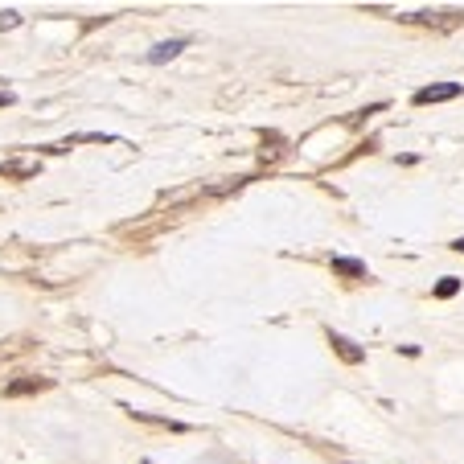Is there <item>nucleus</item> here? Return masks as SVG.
I'll return each mask as SVG.
<instances>
[{"label": "nucleus", "instance_id": "obj_1", "mask_svg": "<svg viewBox=\"0 0 464 464\" xmlns=\"http://www.w3.org/2000/svg\"><path fill=\"white\" fill-rule=\"evenodd\" d=\"M460 91H464L460 83H435V86L415 91V103H419V107H428V103H448V99H456Z\"/></svg>", "mask_w": 464, "mask_h": 464}, {"label": "nucleus", "instance_id": "obj_2", "mask_svg": "<svg viewBox=\"0 0 464 464\" xmlns=\"http://www.w3.org/2000/svg\"><path fill=\"white\" fill-rule=\"evenodd\" d=\"M181 50H185V37L161 41V46H152V50H148V62H152V66H161V62H173V58H177Z\"/></svg>", "mask_w": 464, "mask_h": 464}, {"label": "nucleus", "instance_id": "obj_3", "mask_svg": "<svg viewBox=\"0 0 464 464\" xmlns=\"http://www.w3.org/2000/svg\"><path fill=\"white\" fill-rule=\"evenodd\" d=\"M329 346L337 349V353H341V358H346L349 365L365 362V349H358V346H353V341H349V337H341V333H329Z\"/></svg>", "mask_w": 464, "mask_h": 464}, {"label": "nucleus", "instance_id": "obj_4", "mask_svg": "<svg viewBox=\"0 0 464 464\" xmlns=\"http://www.w3.org/2000/svg\"><path fill=\"white\" fill-rule=\"evenodd\" d=\"M37 390H50V378H21V382H9V386H4V395L9 398L37 395Z\"/></svg>", "mask_w": 464, "mask_h": 464}, {"label": "nucleus", "instance_id": "obj_5", "mask_svg": "<svg viewBox=\"0 0 464 464\" xmlns=\"http://www.w3.org/2000/svg\"><path fill=\"white\" fill-rule=\"evenodd\" d=\"M333 271L337 276H358V280H370V267L362 259H346V255H333Z\"/></svg>", "mask_w": 464, "mask_h": 464}, {"label": "nucleus", "instance_id": "obj_6", "mask_svg": "<svg viewBox=\"0 0 464 464\" xmlns=\"http://www.w3.org/2000/svg\"><path fill=\"white\" fill-rule=\"evenodd\" d=\"M456 292H460V280L456 276H444V280L435 283V300H452Z\"/></svg>", "mask_w": 464, "mask_h": 464}, {"label": "nucleus", "instance_id": "obj_7", "mask_svg": "<svg viewBox=\"0 0 464 464\" xmlns=\"http://www.w3.org/2000/svg\"><path fill=\"white\" fill-rule=\"evenodd\" d=\"M17 25H21V13H13V9L0 13V29H17Z\"/></svg>", "mask_w": 464, "mask_h": 464}, {"label": "nucleus", "instance_id": "obj_8", "mask_svg": "<svg viewBox=\"0 0 464 464\" xmlns=\"http://www.w3.org/2000/svg\"><path fill=\"white\" fill-rule=\"evenodd\" d=\"M452 251H460V255H464V238H456V243H452Z\"/></svg>", "mask_w": 464, "mask_h": 464}, {"label": "nucleus", "instance_id": "obj_9", "mask_svg": "<svg viewBox=\"0 0 464 464\" xmlns=\"http://www.w3.org/2000/svg\"><path fill=\"white\" fill-rule=\"evenodd\" d=\"M0 103H4V107H9V103H13V95H9V91H4V95H0Z\"/></svg>", "mask_w": 464, "mask_h": 464}]
</instances>
